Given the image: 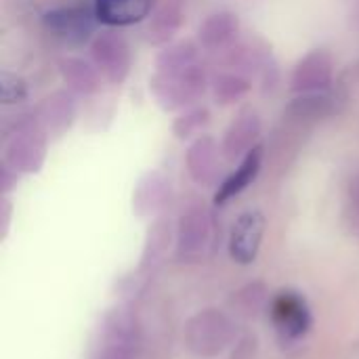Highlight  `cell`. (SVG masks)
<instances>
[{"instance_id": "obj_1", "label": "cell", "mask_w": 359, "mask_h": 359, "mask_svg": "<svg viewBox=\"0 0 359 359\" xmlns=\"http://www.w3.org/2000/svg\"><path fill=\"white\" fill-rule=\"evenodd\" d=\"M185 347L202 359L219 358L236 339L233 320L219 309H202L185 324Z\"/></svg>"}, {"instance_id": "obj_2", "label": "cell", "mask_w": 359, "mask_h": 359, "mask_svg": "<svg viewBox=\"0 0 359 359\" xmlns=\"http://www.w3.org/2000/svg\"><path fill=\"white\" fill-rule=\"evenodd\" d=\"M206 72L200 63L177 72H156L149 80V90L158 105L166 111L194 105L206 90Z\"/></svg>"}, {"instance_id": "obj_3", "label": "cell", "mask_w": 359, "mask_h": 359, "mask_svg": "<svg viewBox=\"0 0 359 359\" xmlns=\"http://www.w3.org/2000/svg\"><path fill=\"white\" fill-rule=\"evenodd\" d=\"M137 343L139 330L135 316L126 307H116L101 322L95 359H133Z\"/></svg>"}, {"instance_id": "obj_4", "label": "cell", "mask_w": 359, "mask_h": 359, "mask_svg": "<svg viewBox=\"0 0 359 359\" xmlns=\"http://www.w3.org/2000/svg\"><path fill=\"white\" fill-rule=\"evenodd\" d=\"M2 160L17 175L38 172L46 160V133L36 122L17 128L4 145Z\"/></svg>"}, {"instance_id": "obj_5", "label": "cell", "mask_w": 359, "mask_h": 359, "mask_svg": "<svg viewBox=\"0 0 359 359\" xmlns=\"http://www.w3.org/2000/svg\"><path fill=\"white\" fill-rule=\"evenodd\" d=\"M212 238V221L206 208L191 206L179 219L177 227V259L181 263H196L200 261Z\"/></svg>"}, {"instance_id": "obj_6", "label": "cell", "mask_w": 359, "mask_h": 359, "mask_svg": "<svg viewBox=\"0 0 359 359\" xmlns=\"http://www.w3.org/2000/svg\"><path fill=\"white\" fill-rule=\"evenodd\" d=\"M90 57L99 74L111 84H120L126 80L133 57H130V46L124 40V36L116 32L99 34L90 44Z\"/></svg>"}, {"instance_id": "obj_7", "label": "cell", "mask_w": 359, "mask_h": 359, "mask_svg": "<svg viewBox=\"0 0 359 359\" xmlns=\"http://www.w3.org/2000/svg\"><path fill=\"white\" fill-rule=\"evenodd\" d=\"M265 233V217L259 210H248L238 217L229 233V257L238 265H250L259 257Z\"/></svg>"}, {"instance_id": "obj_8", "label": "cell", "mask_w": 359, "mask_h": 359, "mask_svg": "<svg viewBox=\"0 0 359 359\" xmlns=\"http://www.w3.org/2000/svg\"><path fill=\"white\" fill-rule=\"evenodd\" d=\"M97 15L82 6H63L44 15V27L67 44H82L95 29Z\"/></svg>"}, {"instance_id": "obj_9", "label": "cell", "mask_w": 359, "mask_h": 359, "mask_svg": "<svg viewBox=\"0 0 359 359\" xmlns=\"http://www.w3.org/2000/svg\"><path fill=\"white\" fill-rule=\"evenodd\" d=\"M332 57L324 48H316L307 53L290 76V88L299 95L324 93L332 84Z\"/></svg>"}, {"instance_id": "obj_10", "label": "cell", "mask_w": 359, "mask_h": 359, "mask_svg": "<svg viewBox=\"0 0 359 359\" xmlns=\"http://www.w3.org/2000/svg\"><path fill=\"white\" fill-rule=\"evenodd\" d=\"M271 316L280 332L290 339H301L311 328L309 307L299 292H280L271 305Z\"/></svg>"}, {"instance_id": "obj_11", "label": "cell", "mask_w": 359, "mask_h": 359, "mask_svg": "<svg viewBox=\"0 0 359 359\" xmlns=\"http://www.w3.org/2000/svg\"><path fill=\"white\" fill-rule=\"evenodd\" d=\"M187 170L198 185H215L219 181L221 162H219V145L210 135H200L187 149L185 156Z\"/></svg>"}, {"instance_id": "obj_12", "label": "cell", "mask_w": 359, "mask_h": 359, "mask_svg": "<svg viewBox=\"0 0 359 359\" xmlns=\"http://www.w3.org/2000/svg\"><path fill=\"white\" fill-rule=\"evenodd\" d=\"M74 116H76V105L72 95L65 90H57L40 101V105L36 107L34 122L48 135H61L72 126Z\"/></svg>"}, {"instance_id": "obj_13", "label": "cell", "mask_w": 359, "mask_h": 359, "mask_svg": "<svg viewBox=\"0 0 359 359\" xmlns=\"http://www.w3.org/2000/svg\"><path fill=\"white\" fill-rule=\"evenodd\" d=\"M261 135V118L255 109H244L229 124L223 137V154L227 160H236L255 149V143Z\"/></svg>"}, {"instance_id": "obj_14", "label": "cell", "mask_w": 359, "mask_h": 359, "mask_svg": "<svg viewBox=\"0 0 359 359\" xmlns=\"http://www.w3.org/2000/svg\"><path fill=\"white\" fill-rule=\"evenodd\" d=\"M168 198H170L168 179L162 172L151 170L139 179L133 191V208L139 217H151L166 206Z\"/></svg>"}, {"instance_id": "obj_15", "label": "cell", "mask_w": 359, "mask_h": 359, "mask_svg": "<svg viewBox=\"0 0 359 359\" xmlns=\"http://www.w3.org/2000/svg\"><path fill=\"white\" fill-rule=\"evenodd\" d=\"M238 32H240V19H238V15L229 13V11H221V13L210 15L200 25L198 38H200L202 48L217 53V50L227 48L236 40Z\"/></svg>"}, {"instance_id": "obj_16", "label": "cell", "mask_w": 359, "mask_h": 359, "mask_svg": "<svg viewBox=\"0 0 359 359\" xmlns=\"http://www.w3.org/2000/svg\"><path fill=\"white\" fill-rule=\"evenodd\" d=\"M151 11V0H95V15L105 25H133Z\"/></svg>"}, {"instance_id": "obj_17", "label": "cell", "mask_w": 359, "mask_h": 359, "mask_svg": "<svg viewBox=\"0 0 359 359\" xmlns=\"http://www.w3.org/2000/svg\"><path fill=\"white\" fill-rule=\"evenodd\" d=\"M261 160H263L261 147L250 149V151L244 156L242 164L236 168V172H231V175L219 185V191H217V196H215V202H217V204H227L231 198L240 196V194L257 179V175H259V170H261Z\"/></svg>"}, {"instance_id": "obj_18", "label": "cell", "mask_w": 359, "mask_h": 359, "mask_svg": "<svg viewBox=\"0 0 359 359\" xmlns=\"http://www.w3.org/2000/svg\"><path fill=\"white\" fill-rule=\"evenodd\" d=\"M183 23V6L177 0H164L147 23V40L151 44H166L175 38V34L181 29Z\"/></svg>"}, {"instance_id": "obj_19", "label": "cell", "mask_w": 359, "mask_h": 359, "mask_svg": "<svg viewBox=\"0 0 359 359\" xmlns=\"http://www.w3.org/2000/svg\"><path fill=\"white\" fill-rule=\"evenodd\" d=\"M59 72L63 82L72 93L78 95H95L101 88L99 69L80 57H65L59 61Z\"/></svg>"}, {"instance_id": "obj_20", "label": "cell", "mask_w": 359, "mask_h": 359, "mask_svg": "<svg viewBox=\"0 0 359 359\" xmlns=\"http://www.w3.org/2000/svg\"><path fill=\"white\" fill-rule=\"evenodd\" d=\"M212 99L219 105H229L240 101L250 90V80L238 72H223L212 78Z\"/></svg>"}, {"instance_id": "obj_21", "label": "cell", "mask_w": 359, "mask_h": 359, "mask_svg": "<svg viewBox=\"0 0 359 359\" xmlns=\"http://www.w3.org/2000/svg\"><path fill=\"white\" fill-rule=\"evenodd\" d=\"M198 57H200L198 46L189 40H183V42H175V44L166 46L164 50H160V55L156 59V67L160 72H177V69L196 65Z\"/></svg>"}, {"instance_id": "obj_22", "label": "cell", "mask_w": 359, "mask_h": 359, "mask_svg": "<svg viewBox=\"0 0 359 359\" xmlns=\"http://www.w3.org/2000/svg\"><path fill=\"white\" fill-rule=\"evenodd\" d=\"M265 301H267V288L263 282H252L248 286H244L242 290L236 292L233 297V309L238 316L250 320V318H257L259 311L265 307Z\"/></svg>"}, {"instance_id": "obj_23", "label": "cell", "mask_w": 359, "mask_h": 359, "mask_svg": "<svg viewBox=\"0 0 359 359\" xmlns=\"http://www.w3.org/2000/svg\"><path fill=\"white\" fill-rule=\"evenodd\" d=\"M210 122V114L206 107H191L187 111H183L175 124H172V133L179 137V139H189L194 135H198L206 124Z\"/></svg>"}, {"instance_id": "obj_24", "label": "cell", "mask_w": 359, "mask_h": 359, "mask_svg": "<svg viewBox=\"0 0 359 359\" xmlns=\"http://www.w3.org/2000/svg\"><path fill=\"white\" fill-rule=\"evenodd\" d=\"M290 111L297 118H320V116H324V114L330 111V99L326 95H320V93L301 95L290 105Z\"/></svg>"}, {"instance_id": "obj_25", "label": "cell", "mask_w": 359, "mask_h": 359, "mask_svg": "<svg viewBox=\"0 0 359 359\" xmlns=\"http://www.w3.org/2000/svg\"><path fill=\"white\" fill-rule=\"evenodd\" d=\"M0 95H2V103H6V105L19 103L27 95L25 82L11 72H2L0 74Z\"/></svg>"}, {"instance_id": "obj_26", "label": "cell", "mask_w": 359, "mask_h": 359, "mask_svg": "<svg viewBox=\"0 0 359 359\" xmlns=\"http://www.w3.org/2000/svg\"><path fill=\"white\" fill-rule=\"evenodd\" d=\"M257 351V339L255 337H246L244 341L238 343V351L233 353V359H250Z\"/></svg>"}, {"instance_id": "obj_27", "label": "cell", "mask_w": 359, "mask_h": 359, "mask_svg": "<svg viewBox=\"0 0 359 359\" xmlns=\"http://www.w3.org/2000/svg\"><path fill=\"white\" fill-rule=\"evenodd\" d=\"M349 202H351V212H353V221L359 227V177L353 179L351 187H349Z\"/></svg>"}]
</instances>
